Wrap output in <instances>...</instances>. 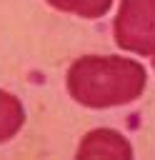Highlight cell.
Wrapping results in <instances>:
<instances>
[{"label": "cell", "instance_id": "cell-1", "mask_svg": "<svg viewBox=\"0 0 155 160\" xmlns=\"http://www.w3.org/2000/svg\"><path fill=\"white\" fill-rule=\"evenodd\" d=\"M65 82L75 102L105 110L138 100L148 85V72L132 58L85 55L70 65Z\"/></svg>", "mask_w": 155, "mask_h": 160}, {"label": "cell", "instance_id": "cell-2", "mask_svg": "<svg viewBox=\"0 0 155 160\" xmlns=\"http://www.w3.org/2000/svg\"><path fill=\"white\" fill-rule=\"evenodd\" d=\"M115 45L135 52H155V0H120L118 18L112 22Z\"/></svg>", "mask_w": 155, "mask_h": 160}, {"label": "cell", "instance_id": "cell-3", "mask_svg": "<svg viewBox=\"0 0 155 160\" xmlns=\"http://www.w3.org/2000/svg\"><path fill=\"white\" fill-rule=\"evenodd\" d=\"M78 158H132V148L120 132L110 128H98L80 140Z\"/></svg>", "mask_w": 155, "mask_h": 160}, {"label": "cell", "instance_id": "cell-4", "mask_svg": "<svg viewBox=\"0 0 155 160\" xmlns=\"http://www.w3.org/2000/svg\"><path fill=\"white\" fill-rule=\"evenodd\" d=\"M25 122V110L20 105V100L12 92L0 90V142L10 140L18 135V130Z\"/></svg>", "mask_w": 155, "mask_h": 160}, {"label": "cell", "instance_id": "cell-5", "mask_svg": "<svg viewBox=\"0 0 155 160\" xmlns=\"http://www.w3.org/2000/svg\"><path fill=\"white\" fill-rule=\"evenodd\" d=\"M45 2L60 12H70L85 20H98L108 15V10L112 8V0H45Z\"/></svg>", "mask_w": 155, "mask_h": 160}, {"label": "cell", "instance_id": "cell-6", "mask_svg": "<svg viewBox=\"0 0 155 160\" xmlns=\"http://www.w3.org/2000/svg\"><path fill=\"white\" fill-rule=\"evenodd\" d=\"M150 58H152V68H155V52H152V55H150Z\"/></svg>", "mask_w": 155, "mask_h": 160}]
</instances>
